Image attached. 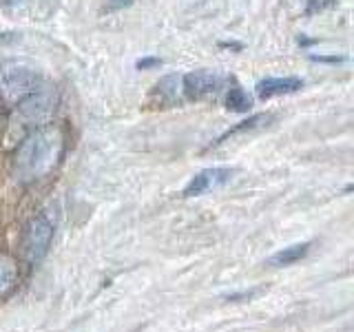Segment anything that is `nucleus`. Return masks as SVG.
Returning <instances> with one entry per match:
<instances>
[{
	"label": "nucleus",
	"instance_id": "ddd939ff",
	"mask_svg": "<svg viewBox=\"0 0 354 332\" xmlns=\"http://www.w3.org/2000/svg\"><path fill=\"white\" fill-rule=\"evenodd\" d=\"M332 5H335V0H306V14H321V11H326Z\"/></svg>",
	"mask_w": 354,
	"mask_h": 332
},
{
	"label": "nucleus",
	"instance_id": "4468645a",
	"mask_svg": "<svg viewBox=\"0 0 354 332\" xmlns=\"http://www.w3.org/2000/svg\"><path fill=\"white\" fill-rule=\"evenodd\" d=\"M136 0H106V9L109 11H120V9H127L131 7Z\"/></svg>",
	"mask_w": 354,
	"mask_h": 332
},
{
	"label": "nucleus",
	"instance_id": "f03ea898",
	"mask_svg": "<svg viewBox=\"0 0 354 332\" xmlns=\"http://www.w3.org/2000/svg\"><path fill=\"white\" fill-rule=\"evenodd\" d=\"M42 86V77L25 62L0 60V102L18 104Z\"/></svg>",
	"mask_w": 354,
	"mask_h": 332
},
{
	"label": "nucleus",
	"instance_id": "20e7f679",
	"mask_svg": "<svg viewBox=\"0 0 354 332\" xmlns=\"http://www.w3.org/2000/svg\"><path fill=\"white\" fill-rule=\"evenodd\" d=\"M55 104H58V95L51 89H38L36 93L27 95L22 102L16 104V120L20 127L38 129L49 124V120L55 113Z\"/></svg>",
	"mask_w": 354,
	"mask_h": 332
},
{
	"label": "nucleus",
	"instance_id": "f8f14e48",
	"mask_svg": "<svg viewBox=\"0 0 354 332\" xmlns=\"http://www.w3.org/2000/svg\"><path fill=\"white\" fill-rule=\"evenodd\" d=\"M270 118L272 116H268V113H259V116H252V118H248V120H243V122H239L237 127H232V129H228L224 136H221L215 144H221V142H226L228 138H235V136H239V133H246V131H254V129H259V127H263L266 122H270Z\"/></svg>",
	"mask_w": 354,
	"mask_h": 332
},
{
	"label": "nucleus",
	"instance_id": "39448f33",
	"mask_svg": "<svg viewBox=\"0 0 354 332\" xmlns=\"http://www.w3.org/2000/svg\"><path fill=\"white\" fill-rule=\"evenodd\" d=\"M226 84V75L217 71H191L182 75V91L191 100H204L217 95Z\"/></svg>",
	"mask_w": 354,
	"mask_h": 332
},
{
	"label": "nucleus",
	"instance_id": "0eeeda50",
	"mask_svg": "<svg viewBox=\"0 0 354 332\" xmlns=\"http://www.w3.org/2000/svg\"><path fill=\"white\" fill-rule=\"evenodd\" d=\"M257 95L261 100H270L277 95H288V93H297L299 89H304V80L295 75H286V77H266V80L257 82Z\"/></svg>",
	"mask_w": 354,
	"mask_h": 332
},
{
	"label": "nucleus",
	"instance_id": "423d86ee",
	"mask_svg": "<svg viewBox=\"0 0 354 332\" xmlns=\"http://www.w3.org/2000/svg\"><path fill=\"white\" fill-rule=\"evenodd\" d=\"M235 175V171L228 169V166H213V169H204L197 175L191 177V182L184 186V197H199L206 195L215 188L224 186L226 182H230V177Z\"/></svg>",
	"mask_w": 354,
	"mask_h": 332
},
{
	"label": "nucleus",
	"instance_id": "7ed1b4c3",
	"mask_svg": "<svg viewBox=\"0 0 354 332\" xmlns=\"http://www.w3.org/2000/svg\"><path fill=\"white\" fill-rule=\"evenodd\" d=\"M53 224L47 215H36L22 230L20 237V255L29 266H38L51 248L53 241Z\"/></svg>",
	"mask_w": 354,
	"mask_h": 332
},
{
	"label": "nucleus",
	"instance_id": "6e6552de",
	"mask_svg": "<svg viewBox=\"0 0 354 332\" xmlns=\"http://www.w3.org/2000/svg\"><path fill=\"white\" fill-rule=\"evenodd\" d=\"M182 95H184V91H182V75H177V73L164 75L162 80L155 84V89H153V98L158 100L160 104H175V102H180Z\"/></svg>",
	"mask_w": 354,
	"mask_h": 332
},
{
	"label": "nucleus",
	"instance_id": "f257e3e1",
	"mask_svg": "<svg viewBox=\"0 0 354 332\" xmlns=\"http://www.w3.org/2000/svg\"><path fill=\"white\" fill-rule=\"evenodd\" d=\"M64 155V133L60 127L44 124L31 129L20 140L14 155V175L22 184L47 177Z\"/></svg>",
	"mask_w": 354,
	"mask_h": 332
},
{
	"label": "nucleus",
	"instance_id": "1a4fd4ad",
	"mask_svg": "<svg viewBox=\"0 0 354 332\" xmlns=\"http://www.w3.org/2000/svg\"><path fill=\"white\" fill-rule=\"evenodd\" d=\"M18 261L7 252H0V299L9 297L18 286Z\"/></svg>",
	"mask_w": 354,
	"mask_h": 332
},
{
	"label": "nucleus",
	"instance_id": "2eb2a0df",
	"mask_svg": "<svg viewBox=\"0 0 354 332\" xmlns=\"http://www.w3.org/2000/svg\"><path fill=\"white\" fill-rule=\"evenodd\" d=\"M155 64H160V58H147V60H140L138 62L140 69H149V66H155Z\"/></svg>",
	"mask_w": 354,
	"mask_h": 332
},
{
	"label": "nucleus",
	"instance_id": "9d476101",
	"mask_svg": "<svg viewBox=\"0 0 354 332\" xmlns=\"http://www.w3.org/2000/svg\"><path fill=\"white\" fill-rule=\"evenodd\" d=\"M310 250V241H304V243H295V246H288L279 252H274L272 257L268 259V266L270 268H283V266H292L297 264L299 259H304Z\"/></svg>",
	"mask_w": 354,
	"mask_h": 332
},
{
	"label": "nucleus",
	"instance_id": "9b49d317",
	"mask_svg": "<svg viewBox=\"0 0 354 332\" xmlns=\"http://www.w3.org/2000/svg\"><path fill=\"white\" fill-rule=\"evenodd\" d=\"M226 107L230 111H235V113H246V111H250V107H252V98L243 91L239 84H232L226 93Z\"/></svg>",
	"mask_w": 354,
	"mask_h": 332
}]
</instances>
